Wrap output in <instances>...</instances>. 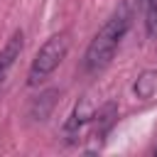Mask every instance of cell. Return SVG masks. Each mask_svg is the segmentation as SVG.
<instances>
[{"mask_svg":"<svg viewBox=\"0 0 157 157\" xmlns=\"http://www.w3.org/2000/svg\"><path fill=\"white\" fill-rule=\"evenodd\" d=\"M130 20H132V15H130V7L128 5H120L113 12V17L98 29V34L91 39V44L86 49V56H83L86 71L96 74V71H101V69H105L110 64L115 49L120 47L123 37H125V32L130 27Z\"/></svg>","mask_w":157,"mask_h":157,"instance_id":"obj_1","label":"cell"},{"mask_svg":"<svg viewBox=\"0 0 157 157\" xmlns=\"http://www.w3.org/2000/svg\"><path fill=\"white\" fill-rule=\"evenodd\" d=\"M66 54H69V34L66 32L52 34L39 47V52L34 54L32 66H29V74H27V83L29 86H39L44 78H49L59 69V64L66 59Z\"/></svg>","mask_w":157,"mask_h":157,"instance_id":"obj_2","label":"cell"},{"mask_svg":"<svg viewBox=\"0 0 157 157\" xmlns=\"http://www.w3.org/2000/svg\"><path fill=\"white\" fill-rule=\"evenodd\" d=\"M93 115H96V108H93L91 98L83 96L81 103H76L74 113L69 115V120H66V125H64V135H66L69 140H76V137L93 123Z\"/></svg>","mask_w":157,"mask_h":157,"instance_id":"obj_3","label":"cell"},{"mask_svg":"<svg viewBox=\"0 0 157 157\" xmlns=\"http://www.w3.org/2000/svg\"><path fill=\"white\" fill-rule=\"evenodd\" d=\"M22 47H25V34L20 32V29H15L12 34H10V39L5 42V47L0 49V78L5 76V71L20 59V52H22Z\"/></svg>","mask_w":157,"mask_h":157,"instance_id":"obj_4","label":"cell"},{"mask_svg":"<svg viewBox=\"0 0 157 157\" xmlns=\"http://www.w3.org/2000/svg\"><path fill=\"white\" fill-rule=\"evenodd\" d=\"M135 96L142 101H152L157 98V69H147L137 76L135 81Z\"/></svg>","mask_w":157,"mask_h":157,"instance_id":"obj_5","label":"cell"},{"mask_svg":"<svg viewBox=\"0 0 157 157\" xmlns=\"http://www.w3.org/2000/svg\"><path fill=\"white\" fill-rule=\"evenodd\" d=\"M56 96H59V91H44L42 96H39V101H34V108H32V115L37 118V120H44L47 115H49V110H52V105H54V101H56Z\"/></svg>","mask_w":157,"mask_h":157,"instance_id":"obj_6","label":"cell"},{"mask_svg":"<svg viewBox=\"0 0 157 157\" xmlns=\"http://www.w3.org/2000/svg\"><path fill=\"white\" fill-rule=\"evenodd\" d=\"M145 7V27L150 37H157V0H142Z\"/></svg>","mask_w":157,"mask_h":157,"instance_id":"obj_7","label":"cell"},{"mask_svg":"<svg viewBox=\"0 0 157 157\" xmlns=\"http://www.w3.org/2000/svg\"><path fill=\"white\" fill-rule=\"evenodd\" d=\"M155 155H157V147H155Z\"/></svg>","mask_w":157,"mask_h":157,"instance_id":"obj_8","label":"cell"}]
</instances>
